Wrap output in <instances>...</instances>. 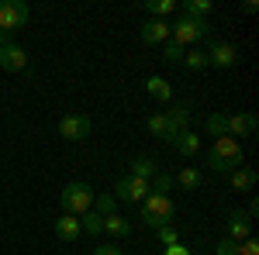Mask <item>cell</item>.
I'll return each mask as SVG.
<instances>
[{"instance_id":"6da1fadb","label":"cell","mask_w":259,"mask_h":255,"mask_svg":"<svg viewBox=\"0 0 259 255\" xmlns=\"http://www.w3.org/2000/svg\"><path fill=\"white\" fill-rule=\"evenodd\" d=\"M173 217H177V203H173V196L169 193H149L142 200V211H139V221L145 228H162V224H173Z\"/></svg>"},{"instance_id":"7a4b0ae2","label":"cell","mask_w":259,"mask_h":255,"mask_svg":"<svg viewBox=\"0 0 259 255\" xmlns=\"http://www.w3.org/2000/svg\"><path fill=\"white\" fill-rule=\"evenodd\" d=\"M242 145L239 141H235V138H214V145H211V156H207V166H211V169H214V173H225V176H228V173H235V169H239L242 166Z\"/></svg>"},{"instance_id":"3957f363","label":"cell","mask_w":259,"mask_h":255,"mask_svg":"<svg viewBox=\"0 0 259 255\" xmlns=\"http://www.w3.org/2000/svg\"><path fill=\"white\" fill-rule=\"evenodd\" d=\"M211 35V21L207 18H183L180 14L177 24H169V41H177L180 48H197V41Z\"/></svg>"},{"instance_id":"277c9868","label":"cell","mask_w":259,"mask_h":255,"mask_svg":"<svg viewBox=\"0 0 259 255\" xmlns=\"http://www.w3.org/2000/svg\"><path fill=\"white\" fill-rule=\"evenodd\" d=\"M94 186L90 183H83V179H73V183H66L59 193V203H62V214H73V217H83L90 207H94Z\"/></svg>"},{"instance_id":"5b68a950","label":"cell","mask_w":259,"mask_h":255,"mask_svg":"<svg viewBox=\"0 0 259 255\" xmlns=\"http://www.w3.org/2000/svg\"><path fill=\"white\" fill-rule=\"evenodd\" d=\"M31 18L24 0H0V45H11V35L21 31Z\"/></svg>"},{"instance_id":"8992f818","label":"cell","mask_w":259,"mask_h":255,"mask_svg":"<svg viewBox=\"0 0 259 255\" xmlns=\"http://www.w3.org/2000/svg\"><path fill=\"white\" fill-rule=\"evenodd\" d=\"M204 52H207V66H214V69L239 66V48L232 41H211V48H204Z\"/></svg>"},{"instance_id":"52a82bcc","label":"cell","mask_w":259,"mask_h":255,"mask_svg":"<svg viewBox=\"0 0 259 255\" xmlns=\"http://www.w3.org/2000/svg\"><path fill=\"white\" fill-rule=\"evenodd\" d=\"M90 128H94V121L87 118V114H66L59 121V138H66V141H83V138L90 135Z\"/></svg>"},{"instance_id":"ba28073f","label":"cell","mask_w":259,"mask_h":255,"mask_svg":"<svg viewBox=\"0 0 259 255\" xmlns=\"http://www.w3.org/2000/svg\"><path fill=\"white\" fill-rule=\"evenodd\" d=\"M149 196V183L145 179H135V176H124L114 183V200H135V203H142Z\"/></svg>"},{"instance_id":"9c48e42d","label":"cell","mask_w":259,"mask_h":255,"mask_svg":"<svg viewBox=\"0 0 259 255\" xmlns=\"http://www.w3.org/2000/svg\"><path fill=\"white\" fill-rule=\"evenodd\" d=\"M0 69L4 73H21V69H28V52L21 48V45H0Z\"/></svg>"},{"instance_id":"30bf717a","label":"cell","mask_w":259,"mask_h":255,"mask_svg":"<svg viewBox=\"0 0 259 255\" xmlns=\"http://www.w3.org/2000/svg\"><path fill=\"white\" fill-rule=\"evenodd\" d=\"M256 114H249V111H239V114H232L228 118V138H249V135H256Z\"/></svg>"},{"instance_id":"8fae6325","label":"cell","mask_w":259,"mask_h":255,"mask_svg":"<svg viewBox=\"0 0 259 255\" xmlns=\"http://www.w3.org/2000/svg\"><path fill=\"white\" fill-rule=\"evenodd\" d=\"M139 38L145 41V45H166V41H169V24H166V21L149 18L139 28Z\"/></svg>"},{"instance_id":"7c38bea8","label":"cell","mask_w":259,"mask_h":255,"mask_svg":"<svg viewBox=\"0 0 259 255\" xmlns=\"http://www.w3.org/2000/svg\"><path fill=\"white\" fill-rule=\"evenodd\" d=\"M249 235H252V217L245 211H232V217H228V238L232 241H245Z\"/></svg>"},{"instance_id":"4fadbf2b","label":"cell","mask_w":259,"mask_h":255,"mask_svg":"<svg viewBox=\"0 0 259 255\" xmlns=\"http://www.w3.org/2000/svg\"><path fill=\"white\" fill-rule=\"evenodd\" d=\"M228 179H232V186L239 190V193H252L259 183V173L252 169V166H239L235 173H228Z\"/></svg>"},{"instance_id":"5bb4252c","label":"cell","mask_w":259,"mask_h":255,"mask_svg":"<svg viewBox=\"0 0 259 255\" xmlns=\"http://www.w3.org/2000/svg\"><path fill=\"white\" fill-rule=\"evenodd\" d=\"M145 93L152 100H159V104H173V86H169V79H162V76L145 79Z\"/></svg>"},{"instance_id":"9a60e30c","label":"cell","mask_w":259,"mask_h":255,"mask_svg":"<svg viewBox=\"0 0 259 255\" xmlns=\"http://www.w3.org/2000/svg\"><path fill=\"white\" fill-rule=\"evenodd\" d=\"M80 235H83V228H80V217H73V214H62L59 221H56V238H59V241H76Z\"/></svg>"},{"instance_id":"2e32d148","label":"cell","mask_w":259,"mask_h":255,"mask_svg":"<svg viewBox=\"0 0 259 255\" xmlns=\"http://www.w3.org/2000/svg\"><path fill=\"white\" fill-rule=\"evenodd\" d=\"M173 186H183V190H200L204 186V173L197 166H183L177 176H173Z\"/></svg>"},{"instance_id":"e0dca14e","label":"cell","mask_w":259,"mask_h":255,"mask_svg":"<svg viewBox=\"0 0 259 255\" xmlns=\"http://www.w3.org/2000/svg\"><path fill=\"white\" fill-rule=\"evenodd\" d=\"M156 173H159V166H156L149 156H139V159L128 162V176H135V179H145V183H149Z\"/></svg>"},{"instance_id":"ac0fdd59","label":"cell","mask_w":259,"mask_h":255,"mask_svg":"<svg viewBox=\"0 0 259 255\" xmlns=\"http://www.w3.org/2000/svg\"><path fill=\"white\" fill-rule=\"evenodd\" d=\"M166 118L173 124V131H190V104H169V111H166Z\"/></svg>"},{"instance_id":"d6986e66","label":"cell","mask_w":259,"mask_h":255,"mask_svg":"<svg viewBox=\"0 0 259 255\" xmlns=\"http://www.w3.org/2000/svg\"><path fill=\"white\" fill-rule=\"evenodd\" d=\"M169 145H173V148H177L183 159H190V156H197V152H200V138L194 135V131H180V135L173 138Z\"/></svg>"},{"instance_id":"ffe728a7","label":"cell","mask_w":259,"mask_h":255,"mask_svg":"<svg viewBox=\"0 0 259 255\" xmlns=\"http://www.w3.org/2000/svg\"><path fill=\"white\" fill-rule=\"evenodd\" d=\"M149 131L156 138H162V141H173V138H177V131H173V124H169L166 114H152V118H149Z\"/></svg>"},{"instance_id":"44dd1931","label":"cell","mask_w":259,"mask_h":255,"mask_svg":"<svg viewBox=\"0 0 259 255\" xmlns=\"http://www.w3.org/2000/svg\"><path fill=\"white\" fill-rule=\"evenodd\" d=\"M104 231H107L111 238H128L132 235V224H128L121 214H107L104 217Z\"/></svg>"},{"instance_id":"7402d4cb","label":"cell","mask_w":259,"mask_h":255,"mask_svg":"<svg viewBox=\"0 0 259 255\" xmlns=\"http://www.w3.org/2000/svg\"><path fill=\"white\" fill-rule=\"evenodd\" d=\"M204 128H207V135H211V138H225V135H228V114H207Z\"/></svg>"},{"instance_id":"603a6c76","label":"cell","mask_w":259,"mask_h":255,"mask_svg":"<svg viewBox=\"0 0 259 255\" xmlns=\"http://www.w3.org/2000/svg\"><path fill=\"white\" fill-rule=\"evenodd\" d=\"M183 18H207L211 14V0H183Z\"/></svg>"},{"instance_id":"cb8c5ba5","label":"cell","mask_w":259,"mask_h":255,"mask_svg":"<svg viewBox=\"0 0 259 255\" xmlns=\"http://www.w3.org/2000/svg\"><path fill=\"white\" fill-rule=\"evenodd\" d=\"M80 228H83V235H100V231H104V217L90 207V211L80 217Z\"/></svg>"},{"instance_id":"d4e9b609","label":"cell","mask_w":259,"mask_h":255,"mask_svg":"<svg viewBox=\"0 0 259 255\" xmlns=\"http://www.w3.org/2000/svg\"><path fill=\"white\" fill-rule=\"evenodd\" d=\"M145 11H149L156 21H162L166 14H173V11H177V0H145Z\"/></svg>"},{"instance_id":"484cf974","label":"cell","mask_w":259,"mask_h":255,"mask_svg":"<svg viewBox=\"0 0 259 255\" xmlns=\"http://www.w3.org/2000/svg\"><path fill=\"white\" fill-rule=\"evenodd\" d=\"M183 66L194 69V73H197V69H207V52H204V48H187V52H183Z\"/></svg>"},{"instance_id":"4316f807","label":"cell","mask_w":259,"mask_h":255,"mask_svg":"<svg viewBox=\"0 0 259 255\" xmlns=\"http://www.w3.org/2000/svg\"><path fill=\"white\" fill-rule=\"evenodd\" d=\"M94 211H97L100 217L118 214V200H114V193H100V196H94Z\"/></svg>"},{"instance_id":"83f0119b","label":"cell","mask_w":259,"mask_h":255,"mask_svg":"<svg viewBox=\"0 0 259 255\" xmlns=\"http://www.w3.org/2000/svg\"><path fill=\"white\" fill-rule=\"evenodd\" d=\"M169 190H173V176H169V173H156V176L149 179V193H169Z\"/></svg>"},{"instance_id":"f1b7e54d","label":"cell","mask_w":259,"mask_h":255,"mask_svg":"<svg viewBox=\"0 0 259 255\" xmlns=\"http://www.w3.org/2000/svg\"><path fill=\"white\" fill-rule=\"evenodd\" d=\"M156 235H159L162 248H166V245H177L180 241V228L177 224H162V228H156Z\"/></svg>"},{"instance_id":"f546056e","label":"cell","mask_w":259,"mask_h":255,"mask_svg":"<svg viewBox=\"0 0 259 255\" xmlns=\"http://www.w3.org/2000/svg\"><path fill=\"white\" fill-rule=\"evenodd\" d=\"M211 252L214 255H239V241H232V238H221L211 245Z\"/></svg>"},{"instance_id":"4dcf8cb0","label":"cell","mask_w":259,"mask_h":255,"mask_svg":"<svg viewBox=\"0 0 259 255\" xmlns=\"http://www.w3.org/2000/svg\"><path fill=\"white\" fill-rule=\"evenodd\" d=\"M162 59L166 62H180L183 59V48H180L177 41H166V45H162Z\"/></svg>"},{"instance_id":"1f68e13d","label":"cell","mask_w":259,"mask_h":255,"mask_svg":"<svg viewBox=\"0 0 259 255\" xmlns=\"http://www.w3.org/2000/svg\"><path fill=\"white\" fill-rule=\"evenodd\" d=\"M239 255H259V241L252 235L245 238V241H239Z\"/></svg>"},{"instance_id":"d6a6232c","label":"cell","mask_w":259,"mask_h":255,"mask_svg":"<svg viewBox=\"0 0 259 255\" xmlns=\"http://www.w3.org/2000/svg\"><path fill=\"white\" fill-rule=\"evenodd\" d=\"M94 255H124L118 248V245H111V241H107V245H100V248H94Z\"/></svg>"},{"instance_id":"836d02e7","label":"cell","mask_w":259,"mask_h":255,"mask_svg":"<svg viewBox=\"0 0 259 255\" xmlns=\"http://www.w3.org/2000/svg\"><path fill=\"white\" fill-rule=\"evenodd\" d=\"M166 255H190V248L183 241H177V245H166Z\"/></svg>"}]
</instances>
